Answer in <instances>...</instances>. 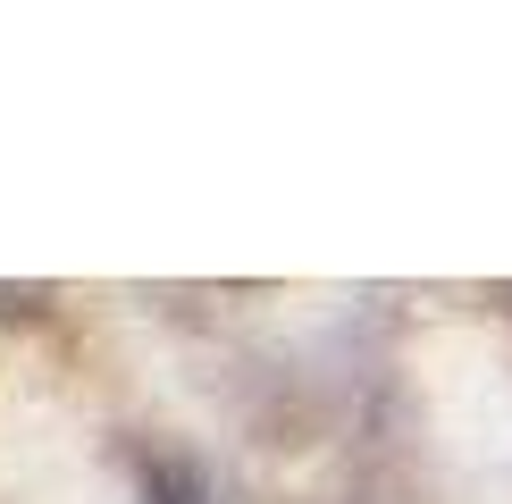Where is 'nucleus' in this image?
Returning <instances> with one entry per match:
<instances>
[]
</instances>
